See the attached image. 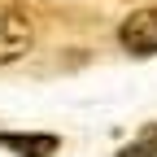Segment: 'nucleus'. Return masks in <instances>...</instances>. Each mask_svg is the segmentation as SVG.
Segmentation results:
<instances>
[{"instance_id":"nucleus-1","label":"nucleus","mask_w":157,"mask_h":157,"mask_svg":"<svg viewBox=\"0 0 157 157\" xmlns=\"http://www.w3.org/2000/svg\"><path fill=\"white\" fill-rule=\"evenodd\" d=\"M35 44V22L17 5H0V66L26 57Z\"/></svg>"},{"instance_id":"nucleus-2","label":"nucleus","mask_w":157,"mask_h":157,"mask_svg":"<svg viewBox=\"0 0 157 157\" xmlns=\"http://www.w3.org/2000/svg\"><path fill=\"white\" fill-rule=\"evenodd\" d=\"M118 39H122L127 52H135V57H153V52H157V5L135 9L131 17H122Z\"/></svg>"},{"instance_id":"nucleus-3","label":"nucleus","mask_w":157,"mask_h":157,"mask_svg":"<svg viewBox=\"0 0 157 157\" xmlns=\"http://www.w3.org/2000/svg\"><path fill=\"white\" fill-rule=\"evenodd\" d=\"M0 144L13 148L17 157H52L57 153V135L39 131V135H22V131H0Z\"/></svg>"},{"instance_id":"nucleus-4","label":"nucleus","mask_w":157,"mask_h":157,"mask_svg":"<svg viewBox=\"0 0 157 157\" xmlns=\"http://www.w3.org/2000/svg\"><path fill=\"white\" fill-rule=\"evenodd\" d=\"M118 157H157V127H148L140 140H135L131 148H122Z\"/></svg>"}]
</instances>
